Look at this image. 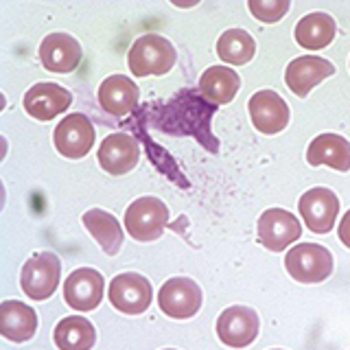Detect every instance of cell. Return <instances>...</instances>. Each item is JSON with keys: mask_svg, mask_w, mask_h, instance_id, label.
<instances>
[{"mask_svg": "<svg viewBox=\"0 0 350 350\" xmlns=\"http://www.w3.org/2000/svg\"><path fill=\"white\" fill-rule=\"evenodd\" d=\"M175 46L162 36L156 33H147L140 36L134 44H131L127 64L129 70L136 77H149V75H167L175 66Z\"/></svg>", "mask_w": 350, "mask_h": 350, "instance_id": "6da1fadb", "label": "cell"}, {"mask_svg": "<svg viewBox=\"0 0 350 350\" xmlns=\"http://www.w3.org/2000/svg\"><path fill=\"white\" fill-rule=\"evenodd\" d=\"M333 254L324 245H293L284 256V267L298 282H322L333 273Z\"/></svg>", "mask_w": 350, "mask_h": 350, "instance_id": "7a4b0ae2", "label": "cell"}, {"mask_svg": "<svg viewBox=\"0 0 350 350\" xmlns=\"http://www.w3.org/2000/svg\"><path fill=\"white\" fill-rule=\"evenodd\" d=\"M62 276V262L53 252H38L31 256L20 273V284L29 298L46 300L55 293Z\"/></svg>", "mask_w": 350, "mask_h": 350, "instance_id": "3957f363", "label": "cell"}, {"mask_svg": "<svg viewBox=\"0 0 350 350\" xmlns=\"http://www.w3.org/2000/svg\"><path fill=\"white\" fill-rule=\"evenodd\" d=\"M169 224V208L158 197H140L125 211V228L136 241H156Z\"/></svg>", "mask_w": 350, "mask_h": 350, "instance_id": "277c9868", "label": "cell"}, {"mask_svg": "<svg viewBox=\"0 0 350 350\" xmlns=\"http://www.w3.org/2000/svg\"><path fill=\"white\" fill-rule=\"evenodd\" d=\"M107 298L116 311L125 315H138L149 309V304L153 300V289L145 276L127 271L112 278L107 289Z\"/></svg>", "mask_w": 350, "mask_h": 350, "instance_id": "5b68a950", "label": "cell"}, {"mask_svg": "<svg viewBox=\"0 0 350 350\" xmlns=\"http://www.w3.org/2000/svg\"><path fill=\"white\" fill-rule=\"evenodd\" d=\"M158 306L173 320L193 317L202 306V289L191 278H171L158 291Z\"/></svg>", "mask_w": 350, "mask_h": 350, "instance_id": "8992f818", "label": "cell"}, {"mask_svg": "<svg viewBox=\"0 0 350 350\" xmlns=\"http://www.w3.org/2000/svg\"><path fill=\"white\" fill-rule=\"evenodd\" d=\"M298 211L304 219L306 228L315 234H326L331 232L335 226V219L339 215V200L331 189H322V186H315V189L306 191L300 202H298Z\"/></svg>", "mask_w": 350, "mask_h": 350, "instance_id": "52a82bcc", "label": "cell"}, {"mask_svg": "<svg viewBox=\"0 0 350 350\" xmlns=\"http://www.w3.org/2000/svg\"><path fill=\"white\" fill-rule=\"evenodd\" d=\"M55 149H57L64 158H83L88 151L94 145V127L90 123V118L85 114H70L66 116L62 123L55 127Z\"/></svg>", "mask_w": 350, "mask_h": 350, "instance_id": "ba28073f", "label": "cell"}, {"mask_svg": "<svg viewBox=\"0 0 350 350\" xmlns=\"http://www.w3.org/2000/svg\"><path fill=\"white\" fill-rule=\"evenodd\" d=\"M302 234L298 217L289 211L269 208L258 217V241L271 252H282L287 245L295 243Z\"/></svg>", "mask_w": 350, "mask_h": 350, "instance_id": "9c48e42d", "label": "cell"}, {"mask_svg": "<svg viewBox=\"0 0 350 350\" xmlns=\"http://www.w3.org/2000/svg\"><path fill=\"white\" fill-rule=\"evenodd\" d=\"M217 335L230 348H245L258 335V315L250 306H228L217 320Z\"/></svg>", "mask_w": 350, "mask_h": 350, "instance_id": "30bf717a", "label": "cell"}, {"mask_svg": "<svg viewBox=\"0 0 350 350\" xmlns=\"http://www.w3.org/2000/svg\"><path fill=\"white\" fill-rule=\"evenodd\" d=\"M103 276L92 267L75 269L64 282V298L75 311H92L103 300Z\"/></svg>", "mask_w": 350, "mask_h": 350, "instance_id": "8fae6325", "label": "cell"}, {"mask_svg": "<svg viewBox=\"0 0 350 350\" xmlns=\"http://www.w3.org/2000/svg\"><path fill=\"white\" fill-rule=\"evenodd\" d=\"M247 107L254 127L267 136L278 134L289 123V107L284 98L273 90H258L250 98Z\"/></svg>", "mask_w": 350, "mask_h": 350, "instance_id": "7c38bea8", "label": "cell"}, {"mask_svg": "<svg viewBox=\"0 0 350 350\" xmlns=\"http://www.w3.org/2000/svg\"><path fill=\"white\" fill-rule=\"evenodd\" d=\"M335 72V66L317 55H302L293 59L284 70V81L295 96H306L313 88Z\"/></svg>", "mask_w": 350, "mask_h": 350, "instance_id": "4fadbf2b", "label": "cell"}, {"mask_svg": "<svg viewBox=\"0 0 350 350\" xmlns=\"http://www.w3.org/2000/svg\"><path fill=\"white\" fill-rule=\"evenodd\" d=\"M40 62L51 72H70L81 62V46L68 33H53L40 44Z\"/></svg>", "mask_w": 350, "mask_h": 350, "instance_id": "5bb4252c", "label": "cell"}, {"mask_svg": "<svg viewBox=\"0 0 350 350\" xmlns=\"http://www.w3.org/2000/svg\"><path fill=\"white\" fill-rule=\"evenodd\" d=\"M98 164L109 175H125L138 164L140 147L138 142L127 134L107 136L98 147Z\"/></svg>", "mask_w": 350, "mask_h": 350, "instance_id": "9a60e30c", "label": "cell"}, {"mask_svg": "<svg viewBox=\"0 0 350 350\" xmlns=\"http://www.w3.org/2000/svg\"><path fill=\"white\" fill-rule=\"evenodd\" d=\"M72 96L66 88L57 83H36L25 94L27 114L38 120H51L68 109Z\"/></svg>", "mask_w": 350, "mask_h": 350, "instance_id": "2e32d148", "label": "cell"}, {"mask_svg": "<svg viewBox=\"0 0 350 350\" xmlns=\"http://www.w3.org/2000/svg\"><path fill=\"white\" fill-rule=\"evenodd\" d=\"M98 103L112 116H127L138 105V88L125 75H112L98 88Z\"/></svg>", "mask_w": 350, "mask_h": 350, "instance_id": "e0dca14e", "label": "cell"}, {"mask_svg": "<svg viewBox=\"0 0 350 350\" xmlns=\"http://www.w3.org/2000/svg\"><path fill=\"white\" fill-rule=\"evenodd\" d=\"M306 160L313 167L326 164L335 171H350V142L337 134H320L306 149Z\"/></svg>", "mask_w": 350, "mask_h": 350, "instance_id": "ac0fdd59", "label": "cell"}, {"mask_svg": "<svg viewBox=\"0 0 350 350\" xmlns=\"http://www.w3.org/2000/svg\"><path fill=\"white\" fill-rule=\"evenodd\" d=\"M0 331L11 342H27L38 331V313L25 302L5 300L0 304Z\"/></svg>", "mask_w": 350, "mask_h": 350, "instance_id": "d6986e66", "label": "cell"}, {"mask_svg": "<svg viewBox=\"0 0 350 350\" xmlns=\"http://www.w3.org/2000/svg\"><path fill=\"white\" fill-rule=\"evenodd\" d=\"M335 31V20L328 14L315 11V14L304 16L295 25V42L306 51H322L333 42Z\"/></svg>", "mask_w": 350, "mask_h": 350, "instance_id": "ffe728a7", "label": "cell"}, {"mask_svg": "<svg viewBox=\"0 0 350 350\" xmlns=\"http://www.w3.org/2000/svg\"><path fill=\"white\" fill-rule=\"evenodd\" d=\"M53 339L59 350H90L96 342V331L88 317L70 315L55 326Z\"/></svg>", "mask_w": 350, "mask_h": 350, "instance_id": "44dd1931", "label": "cell"}, {"mask_svg": "<svg viewBox=\"0 0 350 350\" xmlns=\"http://www.w3.org/2000/svg\"><path fill=\"white\" fill-rule=\"evenodd\" d=\"M241 88V79L234 70H230L228 66H211L200 79V92L211 103H230L237 96Z\"/></svg>", "mask_w": 350, "mask_h": 350, "instance_id": "7402d4cb", "label": "cell"}, {"mask_svg": "<svg viewBox=\"0 0 350 350\" xmlns=\"http://www.w3.org/2000/svg\"><path fill=\"white\" fill-rule=\"evenodd\" d=\"M83 226L98 241V245L103 247L105 254L109 256L118 254L120 245H123V228H120L114 215L94 208V211H88L83 215Z\"/></svg>", "mask_w": 350, "mask_h": 350, "instance_id": "603a6c76", "label": "cell"}, {"mask_svg": "<svg viewBox=\"0 0 350 350\" xmlns=\"http://www.w3.org/2000/svg\"><path fill=\"white\" fill-rule=\"evenodd\" d=\"M217 53L226 64L243 66L247 64L256 53V44L252 36L243 29H228L221 33V38L217 40Z\"/></svg>", "mask_w": 350, "mask_h": 350, "instance_id": "cb8c5ba5", "label": "cell"}, {"mask_svg": "<svg viewBox=\"0 0 350 350\" xmlns=\"http://www.w3.org/2000/svg\"><path fill=\"white\" fill-rule=\"evenodd\" d=\"M247 7L252 16L260 22H278L284 14L289 11V0H247Z\"/></svg>", "mask_w": 350, "mask_h": 350, "instance_id": "d4e9b609", "label": "cell"}, {"mask_svg": "<svg viewBox=\"0 0 350 350\" xmlns=\"http://www.w3.org/2000/svg\"><path fill=\"white\" fill-rule=\"evenodd\" d=\"M337 234H339V241H342L346 247H350V211L342 217V221H339Z\"/></svg>", "mask_w": 350, "mask_h": 350, "instance_id": "484cf974", "label": "cell"}, {"mask_svg": "<svg viewBox=\"0 0 350 350\" xmlns=\"http://www.w3.org/2000/svg\"><path fill=\"white\" fill-rule=\"evenodd\" d=\"M169 350H171V348H169Z\"/></svg>", "mask_w": 350, "mask_h": 350, "instance_id": "4316f807", "label": "cell"}]
</instances>
